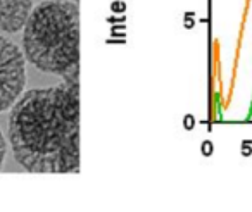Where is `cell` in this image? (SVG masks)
I'll use <instances>...</instances> for the list:
<instances>
[{
  "label": "cell",
  "instance_id": "cell-1",
  "mask_svg": "<svg viewBox=\"0 0 252 212\" xmlns=\"http://www.w3.org/2000/svg\"><path fill=\"white\" fill-rule=\"evenodd\" d=\"M9 140L19 164L32 173L80 169V85L66 81L26 91L12 105Z\"/></svg>",
  "mask_w": 252,
  "mask_h": 212
},
{
  "label": "cell",
  "instance_id": "cell-3",
  "mask_svg": "<svg viewBox=\"0 0 252 212\" xmlns=\"http://www.w3.org/2000/svg\"><path fill=\"white\" fill-rule=\"evenodd\" d=\"M26 83V61L18 45L0 36V112L18 102Z\"/></svg>",
  "mask_w": 252,
  "mask_h": 212
},
{
  "label": "cell",
  "instance_id": "cell-5",
  "mask_svg": "<svg viewBox=\"0 0 252 212\" xmlns=\"http://www.w3.org/2000/svg\"><path fill=\"white\" fill-rule=\"evenodd\" d=\"M5 152H7V145H5L4 135H2V131H0V169H2V164H4Z\"/></svg>",
  "mask_w": 252,
  "mask_h": 212
},
{
  "label": "cell",
  "instance_id": "cell-4",
  "mask_svg": "<svg viewBox=\"0 0 252 212\" xmlns=\"http://www.w3.org/2000/svg\"><path fill=\"white\" fill-rule=\"evenodd\" d=\"M32 12V0H0V30L18 33L26 26Z\"/></svg>",
  "mask_w": 252,
  "mask_h": 212
},
{
  "label": "cell",
  "instance_id": "cell-2",
  "mask_svg": "<svg viewBox=\"0 0 252 212\" xmlns=\"http://www.w3.org/2000/svg\"><path fill=\"white\" fill-rule=\"evenodd\" d=\"M26 59L43 73L78 81L80 11L76 2L47 0L33 9L23 35Z\"/></svg>",
  "mask_w": 252,
  "mask_h": 212
},
{
  "label": "cell",
  "instance_id": "cell-6",
  "mask_svg": "<svg viewBox=\"0 0 252 212\" xmlns=\"http://www.w3.org/2000/svg\"><path fill=\"white\" fill-rule=\"evenodd\" d=\"M73 2H76V4H78V0H73Z\"/></svg>",
  "mask_w": 252,
  "mask_h": 212
}]
</instances>
